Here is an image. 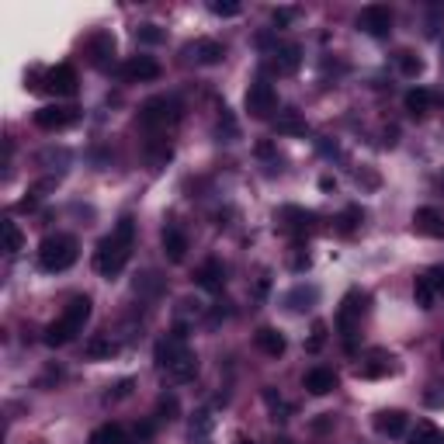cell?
Wrapping results in <instances>:
<instances>
[{
	"label": "cell",
	"instance_id": "cell-1",
	"mask_svg": "<svg viewBox=\"0 0 444 444\" xmlns=\"http://www.w3.org/2000/svg\"><path fill=\"white\" fill-rule=\"evenodd\" d=\"M132 239H135V222L125 215V219H118V226L111 229V236H105L98 243V250H94V271L105 274V278L122 274L132 257Z\"/></svg>",
	"mask_w": 444,
	"mask_h": 444
},
{
	"label": "cell",
	"instance_id": "cell-2",
	"mask_svg": "<svg viewBox=\"0 0 444 444\" xmlns=\"http://www.w3.org/2000/svg\"><path fill=\"white\" fill-rule=\"evenodd\" d=\"M91 306H94V302H91L87 295L70 299V306L63 309V316L46 326V337L42 340H46L49 347H63V344H70L77 334H83V326H87V319H91Z\"/></svg>",
	"mask_w": 444,
	"mask_h": 444
},
{
	"label": "cell",
	"instance_id": "cell-3",
	"mask_svg": "<svg viewBox=\"0 0 444 444\" xmlns=\"http://www.w3.org/2000/svg\"><path fill=\"white\" fill-rule=\"evenodd\" d=\"M77 239L70 233H56V236H46L42 243H38V267L42 271H66V267H73L77 264Z\"/></svg>",
	"mask_w": 444,
	"mask_h": 444
},
{
	"label": "cell",
	"instance_id": "cell-4",
	"mask_svg": "<svg viewBox=\"0 0 444 444\" xmlns=\"http://www.w3.org/2000/svg\"><path fill=\"white\" fill-rule=\"evenodd\" d=\"M181 101L177 98H150L146 105L139 108V122L153 132H167L181 122Z\"/></svg>",
	"mask_w": 444,
	"mask_h": 444
},
{
	"label": "cell",
	"instance_id": "cell-5",
	"mask_svg": "<svg viewBox=\"0 0 444 444\" xmlns=\"http://www.w3.org/2000/svg\"><path fill=\"white\" fill-rule=\"evenodd\" d=\"M365 309H368V295L358 291V288H351V291L344 295V302H340L337 326H340V334H344L347 351H354V330H358V319L365 316Z\"/></svg>",
	"mask_w": 444,
	"mask_h": 444
},
{
	"label": "cell",
	"instance_id": "cell-6",
	"mask_svg": "<svg viewBox=\"0 0 444 444\" xmlns=\"http://www.w3.org/2000/svg\"><path fill=\"white\" fill-rule=\"evenodd\" d=\"M77 122H80V108H70V105H49L35 111V125L46 132H63L70 125H77Z\"/></svg>",
	"mask_w": 444,
	"mask_h": 444
},
{
	"label": "cell",
	"instance_id": "cell-7",
	"mask_svg": "<svg viewBox=\"0 0 444 444\" xmlns=\"http://www.w3.org/2000/svg\"><path fill=\"white\" fill-rule=\"evenodd\" d=\"M243 105H247V111L254 118H267L278 108V94H274V87L267 80H254L250 91H247V98H243Z\"/></svg>",
	"mask_w": 444,
	"mask_h": 444
},
{
	"label": "cell",
	"instance_id": "cell-8",
	"mask_svg": "<svg viewBox=\"0 0 444 444\" xmlns=\"http://www.w3.org/2000/svg\"><path fill=\"white\" fill-rule=\"evenodd\" d=\"M358 25L365 28L368 35H375V38H389L392 11L386 7V4H368L365 11H361V18H358Z\"/></svg>",
	"mask_w": 444,
	"mask_h": 444
},
{
	"label": "cell",
	"instance_id": "cell-9",
	"mask_svg": "<svg viewBox=\"0 0 444 444\" xmlns=\"http://www.w3.org/2000/svg\"><path fill=\"white\" fill-rule=\"evenodd\" d=\"M46 91H53L59 98H73V94H77V70L66 66V63L46 70Z\"/></svg>",
	"mask_w": 444,
	"mask_h": 444
},
{
	"label": "cell",
	"instance_id": "cell-10",
	"mask_svg": "<svg viewBox=\"0 0 444 444\" xmlns=\"http://www.w3.org/2000/svg\"><path fill=\"white\" fill-rule=\"evenodd\" d=\"M122 77L129 83H146V80H157L160 77V63L153 56H132L122 63Z\"/></svg>",
	"mask_w": 444,
	"mask_h": 444
},
{
	"label": "cell",
	"instance_id": "cell-11",
	"mask_svg": "<svg viewBox=\"0 0 444 444\" xmlns=\"http://www.w3.org/2000/svg\"><path fill=\"white\" fill-rule=\"evenodd\" d=\"M282 229H288L291 236H309L316 229V215L306 209H295V205H288V209H282Z\"/></svg>",
	"mask_w": 444,
	"mask_h": 444
},
{
	"label": "cell",
	"instance_id": "cell-12",
	"mask_svg": "<svg viewBox=\"0 0 444 444\" xmlns=\"http://www.w3.org/2000/svg\"><path fill=\"white\" fill-rule=\"evenodd\" d=\"M195 285L205 288V291H222V285H226V267H222V261L209 257V261L195 271Z\"/></svg>",
	"mask_w": 444,
	"mask_h": 444
},
{
	"label": "cell",
	"instance_id": "cell-13",
	"mask_svg": "<svg viewBox=\"0 0 444 444\" xmlns=\"http://www.w3.org/2000/svg\"><path fill=\"white\" fill-rule=\"evenodd\" d=\"M413 229H417L420 236H430V239H441L444 236V212L438 209H417L413 212Z\"/></svg>",
	"mask_w": 444,
	"mask_h": 444
},
{
	"label": "cell",
	"instance_id": "cell-14",
	"mask_svg": "<svg viewBox=\"0 0 444 444\" xmlns=\"http://www.w3.org/2000/svg\"><path fill=\"white\" fill-rule=\"evenodd\" d=\"M87 56H91V63H94L98 70H105L108 63H111V56H115V35H111V31H98V35L87 42Z\"/></svg>",
	"mask_w": 444,
	"mask_h": 444
},
{
	"label": "cell",
	"instance_id": "cell-15",
	"mask_svg": "<svg viewBox=\"0 0 444 444\" xmlns=\"http://www.w3.org/2000/svg\"><path fill=\"white\" fill-rule=\"evenodd\" d=\"M375 430L382 438H399L406 430V413L403 410H378L375 413Z\"/></svg>",
	"mask_w": 444,
	"mask_h": 444
},
{
	"label": "cell",
	"instance_id": "cell-16",
	"mask_svg": "<svg viewBox=\"0 0 444 444\" xmlns=\"http://www.w3.org/2000/svg\"><path fill=\"white\" fill-rule=\"evenodd\" d=\"M163 254H167L170 264H181L187 257V236H184V229H177V226L163 229Z\"/></svg>",
	"mask_w": 444,
	"mask_h": 444
},
{
	"label": "cell",
	"instance_id": "cell-17",
	"mask_svg": "<svg viewBox=\"0 0 444 444\" xmlns=\"http://www.w3.org/2000/svg\"><path fill=\"white\" fill-rule=\"evenodd\" d=\"M254 344H257V351H264L267 358H282L288 347V340L274 330V326H261L257 334H254Z\"/></svg>",
	"mask_w": 444,
	"mask_h": 444
},
{
	"label": "cell",
	"instance_id": "cell-18",
	"mask_svg": "<svg viewBox=\"0 0 444 444\" xmlns=\"http://www.w3.org/2000/svg\"><path fill=\"white\" fill-rule=\"evenodd\" d=\"M187 53L195 56L202 66H215V63H222L226 49H222V42H215V38H202V42H195Z\"/></svg>",
	"mask_w": 444,
	"mask_h": 444
},
{
	"label": "cell",
	"instance_id": "cell-19",
	"mask_svg": "<svg viewBox=\"0 0 444 444\" xmlns=\"http://www.w3.org/2000/svg\"><path fill=\"white\" fill-rule=\"evenodd\" d=\"M316 299H319V291L313 285H295L291 291L285 295V306L291 313H306V309H313Z\"/></svg>",
	"mask_w": 444,
	"mask_h": 444
},
{
	"label": "cell",
	"instance_id": "cell-20",
	"mask_svg": "<svg viewBox=\"0 0 444 444\" xmlns=\"http://www.w3.org/2000/svg\"><path fill=\"white\" fill-rule=\"evenodd\" d=\"M306 389L313 392V396H330V392L337 389V375L330 368H313L306 375Z\"/></svg>",
	"mask_w": 444,
	"mask_h": 444
},
{
	"label": "cell",
	"instance_id": "cell-21",
	"mask_svg": "<svg viewBox=\"0 0 444 444\" xmlns=\"http://www.w3.org/2000/svg\"><path fill=\"white\" fill-rule=\"evenodd\" d=\"M83 351H87V358H91V361H111V358L118 354V344L108 337V334H98V337L87 340V347H83Z\"/></svg>",
	"mask_w": 444,
	"mask_h": 444
},
{
	"label": "cell",
	"instance_id": "cell-22",
	"mask_svg": "<svg viewBox=\"0 0 444 444\" xmlns=\"http://www.w3.org/2000/svg\"><path fill=\"white\" fill-rule=\"evenodd\" d=\"M299 66H302V49H299L295 42L274 49V70H278V73H295Z\"/></svg>",
	"mask_w": 444,
	"mask_h": 444
},
{
	"label": "cell",
	"instance_id": "cell-23",
	"mask_svg": "<svg viewBox=\"0 0 444 444\" xmlns=\"http://www.w3.org/2000/svg\"><path fill=\"white\" fill-rule=\"evenodd\" d=\"M389 361H392V354H386V351H371L358 375H361V378H382V375H389L392 371Z\"/></svg>",
	"mask_w": 444,
	"mask_h": 444
},
{
	"label": "cell",
	"instance_id": "cell-24",
	"mask_svg": "<svg viewBox=\"0 0 444 444\" xmlns=\"http://www.w3.org/2000/svg\"><path fill=\"white\" fill-rule=\"evenodd\" d=\"M403 105H406V111H410L413 118H423V115L430 111V105H434V94H430L427 87H413V91L406 94Z\"/></svg>",
	"mask_w": 444,
	"mask_h": 444
},
{
	"label": "cell",
	"instance_id": "cell-25",
	"mask_svg": "<svg viewBox=\"0 0 444 444\" xmlns=\"http://www.w3.org/2000/svg\"><path fill=\"white\" fill-rule=\"evenodd\" d=\"M274 132H282V135H302V132H306V122H302V115H299L295 108H285V111H278V118H274Z\"/></svg>",
	"mask_w": 444,
	"mask_h": 444
},
{
	"label": "cell",
	"instance_id": "cell-26",
	"mask_svg": "<svg viewBox=\"0 0 444 444\" xmlns=\"http://www.w3.org/2000/svg\"><path fill=\"white\" fill-rule=\"evenodd\" d=\"M21 247H25V233L18 229L14 219H4V250H7V257H18Z\"/></svg>",
	"mask_w": 444,
	"mask_h": 444
},
{
	"label": "cell",
	"instance_id": "cell-27",
	"mask_svg": "<svg viewBox=\"0 0 444 444\" xmlns=\"http://www.w3.org/2000/svg\"><path fill=\"white\" fill-rule=\"evenodd\" d=\"M91 441H94V444H132L122 423H105V427H98Z\"/></svg>",
	"mask_w": 444,
	"mask_h": 444
},
{
	"label": "cell",
	"instance_id": "cell-28",
	"mask_svg": "<svg viewBox=\"0 0 444 444\" xmlns=\"http://www.w3.org/2000/svg\"><path fill=\"white\" fill-rule=\"evenodd\" d=\"M195 375H198V358L195 354H184L181 361L167 371V378H174V382H191Z\"/></svg>",
	"mask_w": 444,
	"mask_h": 444
},
{
	"label": "cell",
	"instance_id": "cell-29",
	"mask_svg": "<svg viewBox=\"0 0 444 444\" xmlns=\"http://www.w3.org/2000/svg\"><path fill=\"white\" fill-rule=\"evenodd\" d=\"M261 396H264V403H267V410H271V420H288L291 417V406H288L285 399L271 389V386H264Z\"/></svg>",
	"mask_w": 444,
	"mask_h": 444
},
{
	"label": "cell",
	"instance_id": "cell-30",
	"mask_svg": "<svg viewBox=\"0 0 444 444\" xmlns=\"http://www.w3.org/2000/svg\"><path fill=\"white\" fill-rule=\"evenodd\" d=\"M396 59H399V73H403V77H420V73H423V59H420L417 53H410V49H403V53L396 56Z\"/></svg>",
	"mask_w": 444,
	"mask_h": 444
},
{
	"label": "cell",
	"instance_id": "cell-31",
	"mask_svg": "<svg viewBox=\"0 0 444 444\" xmlns=\"http://www.w3.org/2000/svg\"><path fill=\"white\" fill-rule=\"evenodd\" d=\"M413 299H417V306H420V309H430V306H434L438 291L430 288V282H427V274H420L417 282H413Z\"/></svg>",
	"mask_w": 444,
	"mask_h": 444
},
{
	"label": "cell",
	"instance_id": "cell-32",
	"mask_svg": "<svg viewBox=\"0 0 444 444\" xmlns=\"http://www.w3.org/2000/svg\"><path fill=\"white\" fill-rule=\"evenodd\" d=\"M215 132H219V139H226V143H233L236 135H239V129H236V118L229 115V108H226V105L219 108V122H215Z\"/></svg>",
	"mask_w": 444,
	"mask_h": 444
},
{
	"label": "cell",
	"instance_id": "cell-33",
	"mask_svg": "<svg viewBox=\"0 0 444 444\" xmlns=\"http://www.w3.org/2000/svg\"><path fill=\"white\" fill-rule=\"evenodd\" d=\"M438 441H441V434H438V427L427 423V420L417 423V430L410 434V444H438Z\"/></svg>",
	"mask_w": 444,
	"mask_h": 444
},
{
	"label": "cell",
	"instance_id": "cell-34",
	"mask_svg": "<svg viewBox=\"0 0 444 444\" xmlns=\"http://www.w3.org/2000/svg\"><path fill=\"white\" fill-rule=\"evenodd\" d=\"M361 219H365V212L358 209V205H347V209H344V215L337 219V222H340V233H354V229L361 226Z\"/></svg>",
	"mask_w": 444,
	"mask_h": 444
},
{
	"label": "cell",
	"instance_id": "cell-35",
	"mask_svg": "<svg viewBox=\"0 0 444 444\" xmlns=\"http://www.w3.org/2000/svg\"><path fill=\"white\" fill-rule=\"evenodd\" d=\"M170 153H174V146H170V143H167V139H153V143H150V163H153V167H160V163H167V160H170Z\"/></svg>",
	"mask_w": 444,
	"mask_h": 444
},
{
	"label": "cell",
	"instance_id": "cell-36",
	"mask_svg": "<svg viewBox=\"0 0 444 444\" xmlns=\"http://www.w3.org/2000/svg\"><path fill=\"white\" fill-rule=\"evenodd\" d=\"M209 430H212L209 410H198V413H195V423H191V438H205Z\"/></svg>",
	"mask_w": 444,
	"mask_h": 444
},
{
	"label": "cell",
	"instance_id": "cell-37",
	"mask_svg": "<svg viewBox=\"0 0 444 444\" xmlns=\"http://www.w3.org/2000/svg\"><path fill=\"white\" fill-rule=\"evenodd\" d=\"M135 38L146 42V46H157V42H163V31L157 25H139L135 28Z\"/></svg>",
	"mask_w": 444,
	"mask_h": 444
},
{
	"label": "cell",
	"instance_id": "cell-38",
	"mask_svg": "<svg viewBox=\"0 0 444 444\" xmlns=\"http://www.w3.org/2000/svg\"><path fill=\"white\" fill-rule=\"evenodd\" d=\"M209 11L215 18H236V14H239V4H233V0H226V4H222V0H212Z\"/></svg>",
	"mask_w": 444,
	"mask_h": 444
},
{
	"label": "cell",
	"instance_id": "cell-39",
	"mask_svg": "<svg viewBox=\"0 0 444 444\" xmlns=\"http://www.w3.org/2000/svg\"><path fill=\"white\" fill-rule=\"evenodd\" d=\"M323 344H326V323H323V319H316V323H313V337H309L306 347L316 354V351H323Z\"/></svg>",
	"mask_w": 444,
	"mask_h": 444
},
{
	"label": "cell",
	"instance_id": "cell-40",
	"mask_svg": "<svg viewBox=\"0 0 444 444\" xmlns=\"http://www.w3.org/2000/svg\"><path fill=\"white\" fill-rule=\"evenodd\" d=\"M157 410H160V413H163L167 420H174V417H177V410H181V406H177V396L163 392V396H160V403H157Z\"/></svg>",
	"mask_w": 444,
	"mask_h": 444
},
{
	"label": "cell",
	"instance_id": "cell-41",
	"mask_svg": "<svg viewBox=\"0 0 444 444\" xmlns=\"http://www.w3.org/2000/svg\"><path fill=\"white\" fill-rule=\"evenodd\" d=\"M423 403L427 406H444V382H434L430 389L423 392Z\"/></svg>",
	"mask_w": 444,
	"mask_h": 444
},
{
	"label": "cell",
	"instance_id": "cell-42",
	"mask_svg": "<svg viewBox=\"0 0 444 444\" xmlns=\"http://www.w3.org/2000/svg\"><path fill=\"white\" fill-rule=\"evenodd\" d=\"M427 282H430V288H434L438 295H444V264H434V267L427 271Z\"/></svg>",
	"mask_w": 444,
	"mask_h": 444
},
{
	"label": "cell",
	"instance_id": "cell-43",
	"mask_svg": "<svg viewBox=\"0 0 444 444\" xmlns=\"http://www.w3.org/2000/svg\"><path fill=\"white\" fill-rule=\"evenodd\" d=\"M295 14H299L295 7H274V11H271V18H274V25H278V28H285Z\"/></svg>",
	"mask_w": 444,
	"mask_h": 444
},
{
	"label": "cell",
	"instance_id": "cell-44",
	"mask_svg": "<svg viewBox=\"0 0 444 444\" xmlns=\"http://www.w3.org/2000/svg\"><path fill=\"white\" fill-rule=\"evenodd\" d=\"M132 392V378H122L118 386H115V392H108V399H125Z\"/></svg>",
	"mask_w": 444,
	"mask_h": 444
},
{
	"label": "cell",
	"instance_id": "cell-45",
	"mask_svg": "<svg viewBox=\"0 0 444 444\" xmlns=\"http://www.w3.org/2000/svg\"><path fill=\"white\" fill-rule=\"evenodd\" d=\"M399 143V129L396 125H389V129L382 132V146H396Z\"/></svg>",
	"mask_w": 444,
	"mask_h": 444
},
{
	"label": "cell",
	"instance_id": "cell-46",
	"mask_svg": "<svg viewBox=\"0 0 444 444\" xmlns=\"http://www.w3.org/2000/svg\"><path fill=\"white\" fill-rule=\"evenodd\" d=\"M309 254H299V257H295V261H291V267H295V271H309Z\"/></svg>",
	"mask_w": 444,
	"mask_h": 444
},
{
	"label": "cell",
	"instance_id": "cell-47",
	"mask_svg": "<svg viewBox=\"0 0 444 444\" xmlns=\"http://www.w3.org/2000/svg\"><path fill=\"white\" fill-rule=\"evenodd\" d=\"M35 205H38V198H35L31 191H28V198H21V202H18V209H21V212H31Z\"/></svg>",
	"mask_w": 444,
	"mask_h": 444
},
{
	"label": "cell",
	"instance_id": "cell-48",
	"mask_svg": "<svg viewBox=\"0 0 444 444\" xmlns=\"http://www.w3.org/2000/svg\"><path fill=\"white\" fill-rule=\"evenodd\" d=\"M319 187H323V191H334L337 181H334V177H319Z\"/></svg>",
	"mask_w": 444,
	"mask_h": 444
},
{
	"label": "cell",
	"instance_id": "cell-49",
	"mask_svg": "<svg viewBox=\"0 0 444 444\" xmlns=\"http://www.w3.org/2000/svg\"><path fill=\"white\" fill-rule=\"evenodd\" d=\"M233 444H254V441H250V438H243V434H239V438H236Z\"/></svg>",
	"mask_w": 444,
	"mask_h": 444
},
{
	"label": "cell",
	"instance_id": "cell-50",
	"mask_svg": "<svg viewBox=\"0 0 444 444\" xmlns=\"http://www.w3.org/2000/svg\"><path fill=\"white\" fill-rule=\"evenodd\" d=\"M274 444H295V441H288V438H278V441H274Z\"/></svg>",
	"mask_w": 444,
	"mask_h": 444
},
{
	"label": "cell",
	"instance_id": "cell-51",
	"mask_svg": "<svg viewBox=\"0 0 444 444\" xmlns=\"http://www.w3.org/2000/svg\"><path fill=\"white\" fill-rule=\"evenodd\" d=\"M438 187H441V191H444V174H441V177H438Z\"/></svg>",
	"mask_w": 444,
	"mask_h": 444
},
{
	"label": "cell",
	"instance_id": "cell-52",
	"mask_svg": "<svg viewBox=\"0 0 444 444\" xmlns=\"http://www.w3.org/2000/svg\"><path fill=\"white\" fill-rule=\"evenodd\" d=\"M441 354H444V344H441Z\"/></svg>",
	"mask_w": 444,
	"mask_h": 444
},
{
	"label": "cell",
	"instance_id": "cell-53",
	"mask_svg": "<svg viewBox=\"0 0 444 444\" xmlns=\"http://www.w3.org/2000/svg\"><path fill=\"white\" fill-rule=\"evenodd\" d=\"M438 444H444V438H441V441H438Z\"/></svg>",
	"mask_w": 444,
	"mask_h": 444
},
{
	"label": "cell",
	"instance_id": "cell-54",
	"mask_svg": "<svg viewBox=\"0 0 444 444\" xmlns=\"http://www.w3.org/2000/svg\"><path fill=\"white\" fill-rule=\"evenodd\" d=\"M441 53H444V49H441Z\"/></svg>",
	"mask_w": 444,
	"mask_h": 444
}]
</instances>
